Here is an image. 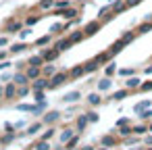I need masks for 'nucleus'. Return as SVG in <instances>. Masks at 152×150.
<instances>
[{"instance_id": "1", "label": "nucleus", "mask_w": 152, "mask_h": 150, "mask_svg": "<svg viewBox=\"0 0 152 150\" xmlns=\"http://www.w3.org/2000/svg\"><path fill=\"white\" fill-rule=\"evenodd\" d=\"M69 75L67 73H54L52 75V79H50V88H58L61 83H65V79H67Z\"/></svg>"}, {"instance_id": "2", "label": "nucleus", "mask_w": 152, "mask_h": 150, "mask_svg": "<svg viewBox=\"0 0 152 150\" xmlns=\"http://www.w3.org/2000/svg\"><path fill=\"white\" fill-rule=\"evenodd\" d=\"M98 27H100V25H98V21H92V23H88V25H86L83 34H86V36H92V34H96V31H98Z\"/></svg>"}, {"instance_id": "3", "label": "nucleus", "mask_w": 152, "mask_h": 150, "mask_svg": "<svg viewBox=\"0 0 152 150\" xmlns=\"http://www.w3.org/2000/svg\"><path fill=\"white\" fill-rule=\"evenodd\" d=\"M42 56H44L46 63H50V61H54V59L58 56V50H56V48H54V50H46V52H42Z\"/></svg>"}, {"instance_id": "4", "label": "nucleus", "mask_w": 152, "mask_h": 150, "mask_svg": "<svg viewBox=\"0 0 152 150\" xmlns=\"http://www.w3.org/2000/svg\"><path fill=\"white\" fill-rule=\"evenodd\" d=\"M44 88H50V81L48 79H36L34 81V90H44Z\"/></svg>"}, {"instance_id": "5", "label": "nucleus", "mask_w": 152, "mask_h": 150, "mask_svg": "<svg viewBox=\"0 0 152 150\" xmlns=\"http://www.w3.org/2000/svg\"><path fill=\"white\" fill-rule=\"evenodd\" d=\"M58 117H61V113H58V110H50V113H46L44 121H46V123H54V121H56Z\"/></svg>"}, {"instance_id": "6", "label": "nucleus", "mask_w": 152, "mask_h": 150, "mask_svg": "<svg viewBox=\"0 0 152 150\" xmlns=\"http://www.w3.org/2000/svg\"><path fill=\"white\" fill-rule=\"evenodd\" d=\"M38 75H40V69H38L36 65H29V69H27V77H29V79H38Z\"/></svg>"}, {"instance_id": "7", "label": "nucleus", "mask_w": 152, "mask_h": 150, "mask_svg": "<svg viewBox=\"0 0 152 150\" xmlns=\"http://www.w3.org/2000/svg\"><path fill=\"white\" fill-rule=\"evenodd\" d=\"M79 98H81V94H79V92H69V94H65V98H63V100H65V102H73V100H79Z\"/></svg>"}, {"instance_id": "8", "label": "nucleus", "mask_w": 152, "mask_h": 150, "mask_svg": "<svg viewBox=\"0 0 152 150\" xmlns=\"http://www.w3.org/2000/svg\"><path fill=\"white\" fill-rule=\"evenodd\" d=\"M71 44H73V42H71V40H61V42H58V44H56V46H54V48H56V50H58V52H61V50H67V48H69V46H71Z\"/></svg>"}, {"instance_id": "9", "label": "nucleus", "mask_w": 152, "mask_h": 150, "mask_svg": "<svg viewBox=\"0 0 152 150\" xmlns=\"http://www.w3.org/2000/svg\"><path fill=\"white\" fill-rule=\"evenodd\" d=\"M98 65H100V61H98V59H92V61H90L88 65H83V67H86V71H94Z\"/></svg>"}, {"instance_id": "10", "label": "nucleus", "mask_w": 152, "mask_h": 150, "mask_svg": "<svg viewBox=\"0 0 152 150\" xmlns=\"http://www.w3.org/2000/svg\"><path fill=\"white\" fill-rule=\"evenodd\" d=\"M42 73H44V75H46V77H52V75H54V73H56V71H54V67H52V65H50V63H48V65H46V67H44V69H42Z\"/></svg>"}, {"instance_id": "11", "label": "nucleus", "mask_w": 152, "mask_h": 150, "mask_svg": "<svg viewBox=\"0 0 152 150\" xmlns=\"http://www.w3.org/2000/svg\"><path fill=\"white\" fill-rule=\"evenodd\" d=\"M44 63V56L42 54H38V56H31V61H29V65H36V67H40Z\"/></svg>"}, {"instance_id": "12", "label": "nucleus", "mask_w": 152, "mask_h": 150, "mask_svg": "<svg viewBox=\"0 0 152 150\" xmlns=\"http://www.w3.org/2000/svg\"><path fill=\"white\" fill-rule=\"evenodd\" d=\"M98 88H100V90H108V88H110V81H108V77L100 79V81H98Z\"/></svg>"}, {"instance_id": "13", "label": "nucleus", "mask_w": 152, "mask_h": 150, "mask_svg": "<svg viewBox=\"0 0 152 150\" xmlns=\"http://www.w3.org/2000/svg\"><path fill=\"white\" fill-rule=\"evenodd\" d=\"M27 79H29L27 75H15V83H17V86H23Z\"/></svg>"}, {"instance_id": "14", "label": "nucleus", "mask_w": 152, "mask_h": 150, "mask_svg": "<svg viewBox=\"0 0 152 150\" xmlns=\"http://www.w3.org/2000/svg\"><path fill=\"white\" fill-rule=\"evenodd\" d=\"M4 96H7V98H13V96H15V83H13V86H7Z\"/></svg>"}, {"instance_id": "15", "label": "nucleus", "mask_w": 152, "mask_h": 150, "mask_svg": "<svg viewBox=\"0 0 152 150\" xmlns=\"http://www.w3.org/2000/svg\"><path fill=\"white\" fill-rule=\"evenodd\" d=\"M25 48H27V44H13L11 52H19V50H25Z\"/></svg>"}, {"instance_id": "16", "label": "nucleus", "mask_w": 152, "mask_h": 150, "mask_svg": "<svg viewBox=\"0 0 152 150\" xmlns=\"http://www.w3.org/2000/svg\"><path fill=\"white\" fill-rule=\"evenodd\" d=\"M115 69H117V67H115V63H110V65H106V69H104V73H106V77H110V75L115 73Z\"/></svg>"}, {"instance_id": "17", "label": "nucleus", "mask_w": 152, "mask_h": 150, "mask_svg": "<svg viewBox=\"0 0 152 150\" xmlns=\"http://www.w3.org/2000/svg\"><path fill=\"white\" fill-rule=\"evenodd\" d=\"M88 102H90V104H98V102H100V96H98V94H90V96H88Z\"/></svg>"}, {"instance_id": "18", "label": "nucleus", "mask_w": 152, "mask_h": 150, "mask_svg": "<svg viewBox=\"0 0 152 150\" xmlns=\"http://www.w3.org/2000/svg\"><path fill=\"white\" fill-rule=\"evenodd\" d=\"M88 121H90L88 117H79V119H77V127H79V129H83V127L88 125Z\"/></svg>"}, {"instance_id": "19", "label": "nucleus", "mask_w": 152, "mask_h": 150, "mask_svg": "<svg viewBox=\"0 0 152 150\" xmlns=\"http://www.w3.org/2000/svg\"><path fill=\"white\" fill-rule=\"evenodd\" d=\"M61 138H63V142H69V140H71V138H73V131H71V129H65V131H63V135H61Z\"/></svg>"}, {"instance_id": "20", "label": "nucleus", "mask_w": 152, "mask_h": 150, "mask_svg": "<svg viewBox=\"0 0 152 150\" xmlns=\"http://www.w3.org/2000/svg\"><path fill=\"white\" fill-rule=\"evenodd\" d=\"M83 36H86V34H83V31H75V34H73V36H71V42H79V40H81V38H83Z\"/></svg>"}, {"instance_id": "21", "label": "nucleus", "mask_w": 152, "mask_h": 150, "mask_svg": "<svg viewBox=\"0 0 152 150\" xmlns=\"http://www.w3.org/2000/svg\"><path fill=\"white\" fill-rule=\"evenodd\" d=\"M83 71H86V67H81V65H79V67H75V69L71 71V75H73V77H77V75H81Z\"/></svg>"}, {"instance_id": "22", "label": "nucleus", "mask_w": 152, "mask_h": 150, "mask_svg": "<svg viewBox=\"0 0 152 150\" xmlns=\"http://www.w3.org/2000/svg\"><path fill=\"white\" fill-rule=\"evenodd\" d=\"M40 127H42L40 123H34V125H31V127L27 129V133H29V135H31V133H38V131H40Z\"/></svg>"}, {"instance_id": "23", "label": "nucleus", "mask_w": 152, "mask_h": 150, "mask_svg": "<svg viewBox=\"0 0 152 150\" xmlns=\"http://www.w3.org/2000/svg\"><path fill=\"white\" fill-rule=\"evenodd\" d=\"M150 29H152V23H142V25H140V31H142V34H146V31H150Z\"/></svg>"}, {"instance_id": "24", "label": "nucleus", "mask_w": 152, "mask_h": 150, "mask_svg": "<svg viewBox=\"0 0 152 150\" xmlns=\"http://www.w3.org/2000/svg\"><path fill=\"white\" fill-rule=\"evenodd\" d=\"M115 144V140L110 138V135H106V138H102V146H113Z\"/></svg>"}, {"instance_id": "25", "label": "nucleus", "mask_w": 152, "mask_h": 150, "mask_svg": "<svg viewBox=\"0 0 152 150\" xmlns=\"http://www.w3.org/2000/svg\"><path fill=\"white\" fill-rule=\"evenodd\" d=\"M52 4H54V0H42V2H40V7H42V9H50Z\"/></svg>"}, {"instance_id": "26", "label": "nucleus", "mask_w": 152, "mask_h": 150, "mask_svg": "<svg viewBox=\"0 0 152 150\" xmlns=\"http://www.w3.org/2000/svg\"><path fill=\"white\" fill-rule=\"evenodd\" d=\"M63 15L69 19V17H75V11H73V9H63Z\"/></svg>"}, {"instance_id": "27", "label": "nucleus", "mask_w": 152, "mask_h": 150, "mask_svg": "<svg viewBox=\"0 0 152 150\" xmlns=\"http://www.w3.org/2000/svg\"><path fill=\"white\" fill-rule=\"evenodd\" d=\"M54 4H56V9H67V7H69L67 0H58V2H54Z\"/></svg>"}, {"instance_id": "28", "label": "nucleus", "mask_w": 152, "mask_h": 150, "mask_svg": "<svg viewBox=\"0 0 152 150\" xmlns=\"http://www.w3.org/2000/svg\"><path fill=\"white\" fill-rule=\"evenodd\" d=\"M121 40H123V44H129V42L133 40V34H125V36H123Z\"/></svg>"}, {"instance_id": "29", "label": "nucleus", "mask_w": 152, "mask_h": 150, "mask_svg": "<svg viewBox=\"0 0 152 150\" xmlns=\"http://www.w3.org/2000/svg\"><path fill=\"white\" fill-rule=\"evenodd\" d=\"M48 42H50V36H44V38L38 40V46H44V44H48Z\"/></svg>"}, {"instance_id": "30", "label": "nucleus", "mask_w": 152, "mask_h": 150, "mask_svg": "<svg viewBox=\"0 0 152 150\" xmlns=\"http://www.w3.org/2000/svg\"><path fill=\"white\" fill-rule=\"evenodd\" d=\"M125 96H127V92H125V90H121V92H117L113 98H115V100H121V98H125Z\"/></svg>"}, {"instance_id": "31", "label": "nucleus", "mask_w": 152, "mask_h": 150, "mask_svg": "<svg viewBox=\"0 0 152 150\" xmlns=\"http://www.w3.org/2000/svg\"><path fill=\"white\" fill-rule=\"evenodd\" d=\"M110 9H113V7H104V9H100V13H98V17H104V15H106V13H108Z\"/></svg>"}, {"instance_id": "32", "label": "nucleus", "mask_w": 152, "mask_h": 150, "mask_svg": "<svg viewBox=\"0 0 152 150\" xmlns=\"http://www.w3.org/2000/svg\"><path fill=\"white\" fill-rule=\"evenodd\" d=\"M148 104H150V102H142V104H137V106H135V110H137V113H142V110H144Z\"/></svg>"}, {"instance_id": "33", "label": "nucleus", "mask_w": 152, "mask_h": 150, "mask_svg": "<svg viewBox=\"0 0 152 150\" xmlns=\"http://www.w3.org/2000/svg\"><path fill=\"white\" fill-rule=\"evenodd\" d=\"M25 23H27V25H36V23H38V17H29Z\"/></svg>"}, {"instance_id": "34", "label": "nucleus", "mask_w": 152, "mask_h": 150, "mask_svg": "<svg viewBox=\"0 0 152 150\" xmlns=\"http://www.w3.org/2000/svg\"><path fill=\"white\" fill-rule=\"evenodd\" d=\"M119 73H121V75H133V69H121Z\"/></svg>"}, {"instance_id": "35", "label": "nucleus", "mask_w": 152, "mask_h": 150, "mask_svg": "<svg viewBox=\"0 0 152 150\" xmlns=\"http://www.w3.org/2000/svg\"><path fill=\"white\" fill-rule=\"evenodd\" d=\"M54 131L52 129H48V131H44V135H42V140H50V135H52Z\"/></svg>"}, {"instance_id": "36", "label": "nucleus", "mask_w": 152, "mask_h": 150, "mask_svg": "<svg viewBox=\"0 0 152 150\" xmlns=\"http://www.w3.org/2000/svg\"><path fill=\"white\" fill-rule=\"evenodd\" d=\"M36 148H48V142H46V140H42V142H38V144H36Z\"/></svg>"}, {"instance_id": "37", "label": "nucleus", "mask_w": 152, "mask_h": 150, "mask_svg": "<svg viewBox=\"0 0 152 150\" xmlns=\"http://www.w3.org/2000/svg\"><path fill=\"white\" fill-rule=\"evenodd\" d=\"M127 86H129V88H135V86H140V81H137V79H131Z\"/></svg>"}, {"instance_id": "38", "label": "nucleus", "mask_w": 152, "mask_h": 150, "mask_svg": "<svg viewBox=\"0 0 152 150\" xmlns=\"http://www.w3.org/2000/svg\"><path fill=\"white\" fill-rule=\"evenodd\" d=\"M88 119H90V121H98V115H96V113H90Z\"/></svg>"}, {"instance_id": "39", "label": "nucleus", "mask_w": 152, "mask_h": 150, "mask_svg": "<svg viewBox=\"0 0 152 150\" xmlns=\"http://www.w3.org/2000/svg\"><path fill=\"white\" fill-rule=\"evenodd\" d=\"M129 131H131V127H125V125H123V127H121V133H123V135H127V133H129Z\"/></svg>"}, {"instance_id": "40", "label": "nucleus", "mask_w": 152, "mask_h": 150, "mask_svg": "<svg viewBox=\"0 0 152 150\" xmlns=\"http://www.w3.org/2000/svg\"><path fill=\"white\" fill-rule=\"evenodd\" d=\"M75 144H77V138H75V135H73V138H71V140H69V142H67V146H75Z\"/></svg>"}, {"instance_id": "41", "label": "nucleus", "mask_w": 152, "mask_h": 150, "mask_svg": "<svg viewBox=\"0 0 152 150\" xmlns=\"http://www.w3.org/2000/svg\"><path fill=\"white\" fill-rule=\"evenodd\" d=\"M135 4H140V0H127V7H135Z\"/></svg>"}, {"instance_id": "42", "label": "nucleus", "mask_w": 152, "mask_h": 150, "mask_svg": "<svg viewBox=\"0 0 152 150\" xmlns=\"http://www.w3.org/2000/svg\"><path fill=\"white\" fill-rule=\"evenodd\" d=\"M19 27H21V25H19V23H11V25H9V29H15V31H17V29H19Z\"/></svg>"}, {"instance_id": "43", "label": "nucleus", "mask_w": 152, "mask_h": 150, "mask_svg": "<svg viewBox=\"0 0 152 150\" xmlns=\"http://www.w3.org/2000/svg\"><path fill=\"white\" fill-rule=\"evenodd\" d=\"M61 29H63V25H61V23H56V25H52V31H61Z\"/></svg>"}, {"instance_id": "44", "label": "nucleus", "mask_w": 152, "mask_h": 150, "mask_svg": "<svg viewBox=\"0 0 152 150\" xmlns=\"http://www.w3.org/2000/svg\"><path fill=\"white\" fill-rule=\"evenodd\" d=\"M117 125H119V127H123V125H127V119H119V121H117Z\"/></svg>"}, {"instance_id": "45", "label": "nucleus", "mask_w": 152, "mask_h": 150, "mask_svg": "<svg viewBox=\"0 0 152 150\" xmlns=\"http://www.w3.org/2000/svg\"><path fill=\"white\" fill-rule=\"evenodd\" d=\"M133 131H135V133H144V131H146V127H142V125H140V127H135Z\"/></svg>"}, {"instance_id": "46", "label": "nucleus", "mask_w": 152, "mask_h": 150, "mask_svg": "<svg viewBox=\"0 0 152 150\" xmlns=\"http://www.w3.org/2000/svg\"><path fill=\"white\" fill-rule=\"evenodd\" d=\"M142 90H152V81H148V83H144V86H142Z\"/></svg>"}, {"instance_id": "47", "label": "nucleus", "mask_w": 152, "mask_h": 150, "mask_svg": "<svg viewBox=\"0 0 152 150\" xmlns=\"http://www.w3.org/2000/svg\"><path fill=\"white\" fill-rule=\"evenodd\" d=\"M4 44H7V40H4V38H0V46H4Z\"/></svg>"}, {"instance_id": "48", "label": "nucleus", "mask_w": 152, "mask_h": 150, "mask_svg": "<svg viewBox=\"0 0 152 150\" xmlns=\"http://www.w3.org/2000/svg\"><path fill=\"white\" fill-rule=\"evenodd\" d=\"M7 56V52H0V59H4Z\"/></svg>"}, {"instance_id": "49", "label": "nucleus", "mask_w": 152, "mask_h": 150, "mask_svg": "<svg viewBox=\"0 0 152 150\" xmlns=\"http://www.w3.org/2000/svg\"><path fill=\"white\" fill-rule=\"evenodd\" d=\"M150 131H152V125H150Z\"/></svg>"}]
</instances>
